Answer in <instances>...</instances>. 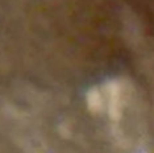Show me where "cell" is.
<instances>
[{
  "label": "cell",
  "instance_id": "1",
  "mask_svg": "<svg viewBox=\"0 0 154 153\" xmlns=\"http://www.w3.org/2000/svg\"><path fill=\"white\" fill-rule=\"evenodd\" d=\"M109 116L113 120H119L121 116V110H120V91L117 87L111 86L109 87Z\"/></svg>",
  "mask_w": 154,
  "mask_h": 153
},
{
  "label": "cell",
  "instance_id": "2",
  "mask_svg": "<svg viewBox=\"0 0 154 153\" xmlns=\"http://www.w3.org/2000/svg\"><path fill=\"white\" fill-rule=\"evenodd\" d=\"M87 104L88 108L92 112H99L103 108V100H101V95L96 89H92L87 95Z\"/></svg>",
  "mask_w": 154,
  "mask_h": 153
}]
</instances>
